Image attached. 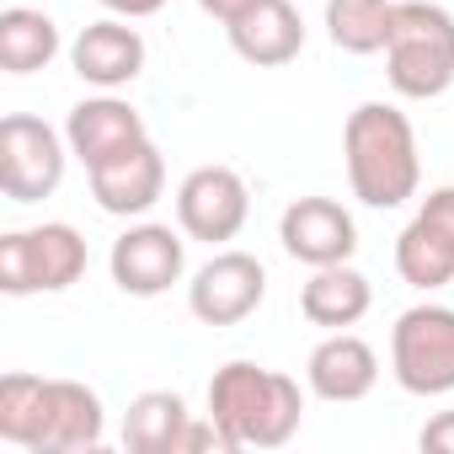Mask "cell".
Returning <instances> with one entry per match:
<instances>
[{
    "mask_svg": "<svg viewBox=\"0 0 454 454\" xmlns=\"http://www.w3.org/2000/svg\"><path fill=\"white\" fill-rule=\"evenodd\" d=\"M0 438L33 454H70L102 443V401L81 380H0Z\"/></svg>",
    "mask_w": 454,
    "mask_h": 454,
    "instance_id": "1",
    "label": "cell"
},
{
    "mask_svg": "<svg viewBox=\"0 0 454 454\" xmlns=\"http://www.w3.org/2000/svg\"><path fill=\"white\" fill-rule=\"evenodd\" d=\"M208 417L231 438V449H284L300 433L305 395L300 380L236 358L208 380Z\"/></svg>",
    "mask_w": 454,
    "mask_h": 454,
    "instance_id": "2",
    "label": "cell"
},
{
    "mask_svg": "<svg viewBox=\"0 0 454 454\" xmlns=\"http://www.w3.org/2000/svg\"><path fill=\"white\" fill-rule=\"evenodd\" d=\"M342 155H348V182L358 203L401 208L406 198H417L422 160H417V134L401 107L364 102L342 129Z\"/></svg>",
    "mask_w": 454,
    "mask_h": 454,
    "instance_id": "3",
    "label": "cell"
},
{
    "mask_svg": "<svg viewBox=\"0 0 454 454\" xmlns=\"http://www.w3.org/2000/svg\"><path fill=\"white\" fill-rule=\"evenodd\" d=\"M385 75L395 97L433 102L454 86V17L433 0H395V22L385 43Z\"/></svg>",
    "mask_w": 454,
    "mask_h": 454,
    "instance_id": "4",
    "label": "cell"
},
{
    "mask_svg": "<svg viewBox=\"0 0 454 454\" xmlns=\"http://www.w3.org/2000/svg\"><path fill=\"white\" fill-rule=\"evenodd\" d=\"M81 273H86V241L75 224H38V231L0 236V289L12 300L59 294L81 284Z\"/></svg>",
    "mask_w": 454,
    "mask_h": 454,
    "instance_id": "5",
    "label": "cell"
},
{
    "mask_svg": "<svg viewBox=\"0 0 454 454\" xmlns=\"http://www.w3.org/2000/svg\"><path fill=\"white\" fill-rule=\"evenodd\" d=\"M390 369L406 395H449L454 390V310L411 305L390 332Z\"/></svg>",
    "mask_w": 454,
    "mask_h": 454,
    "instance_id": "6",
    "label": "cell"
},
{
    "mask_svg": "<svg viewBox=\"0 0 454 454\" xmlns=\"http://www.w3.org/2000/svg\"><path fill=\"white\" fill-rule=\"evenodd\" d=\"M65 145L43 118L12 113L0 123V187L12 203H38L65 182Z\"/></svg>",
    "mask_w": 454,
    "mask_h": 454,
    "instance_id": "7",
    "label": "cell"
},
{
    "mask_svg": "<svg viewBox=\"0 0 454 454\" xmlns=\"http://www.w3.org/2000/svg\"><path fill=\"white\" fill-rule=\"evenodd\" d=\"M247 214H252V192L231 166H198L176 187V224L192 241H208V247L236 241Z\"/></svg>",
    "mask_w": 454,
    "mask_h": 454,
    "instance_id": "8",
    "label": "cell"
},
{
    "mask_svg": "<svg viewBox=\"0 0 454 454\" xmlns=\"http://www.w3.org/2000/svg\"><path fill=\"white\" fill-rule=\"evenodd\" d=\"M395 273L411 289L454 284V187H433L395 241Z\"/></svg>",
    "mask_w": 454,
    "mask_h": 454,
    "instance_id": "9",
    "label": "cell"
},
{
    "mask_svg": "<svg viewBox=\"0 0 454 454\" xmlns=\"http://www.w3.org/2000/svg\"><path fill=\"white\" fill-rule=\"evenodd\" d=\"M262 294H268V273L252 252H219L187 284V305L203 326H241L262 305Z\"/></svg>",
    "mask_w": 454,
    "mask_h": 454,
    "instance_id": "10",
    "label": "cell"
},
{
    "mask_svg": "<svg viewBox=\"0 0 454 454\" xmlns=\"http://www.w3.org/2000/svg\"><path fill=\"white\" fill-rule=\"evenodd\" d=\"M107 268H113V284H118L123 294L155 300V294H166V289L182 278L187 247H182V236L171 231V224H134V231H123V236L113 241Z\"/></svg>",
    "mask_w": 454,
    "mask_h": 454,
    "instance_id": "11",
    "label": "cell"
},
{
    "mask_svg": "<svg viewBox=\"0 0 454 454\" xmlns=\"http://www.w3.org/2000/svg\"><path fill=\"white\" fill-rule=\"evenodd\" d=\"M278 241L305 268H332L358 252V224L337 198H294L278 219Z\"/></svg>",
    "mask_w": 454,
    "mask_h": 454,
    "instance_id": "12",
    "label": "cell"
},
{
    "mask_svg": "<svg viewBox=\"0 0 454 454\" xmlns=\"http://www.w3.org/2000/svg\"><path fill=\"white\" fill-rule=\"evenodd\" d=\"M224 33H231V49L257 70H278L305 49V22L294 0H252L236 22H224Z\"/></svg>",
    "mask_w": 454,
    "mask_h": 454,
    "instance_id": "13",
    "label": "cell"
},
{
    "mask_svg": "<svg viewBox=\"0 0 454 454\" xmlns=\"http://www.w3.org/2000/svg\"><path fill=\"white\" fill-rule=\"evenodd\" d=\"M160 192H166V160H160V150L150 139L113 155V160H102V166H91V198L118 219H134V214L155 208Z\"/></svg>",
    "mask_w": 454,
    "mask_h": 454,
    "instance_id": "14",
    "label": "cell"
},
{
    "mask_svg": "<svg viewBox=\"0 0 454 454\" xmlns=\"http://www.w3.org/2000/svg\"><path fill=\"white\" fill-rule=\"evenodd\" d=\"M65 139H70V155H81V166H102L134 145H145V118L118 102V97H86L81 107H70V123H65Z\"/></svg>",
    "mask_w": 454,
    "mask_h": 454,
    "instance_id": "15",
    "label": "cell"
},
{
    "mask_svg": "<svg viewBox=\"0 0 454 454\" xmlns=\"http://www.w3.org/2000/svg\"><path fill=\"white\" fill-rule=\"evenodd\" d=\"M70 65L86 86H102V91H118L129 86L139 70H145V38L139 27L107 17V22H91L81 27V38L70 43Z\"/></svg>",
    "mask_w": 454,
    "mask_h": 454,
    "instance_id": "16",
    "label": "cell"
},
{
    "mask_svg": "<svg viewBox=\"0 0 454 454\" xmlns=\"http://www.w3.org/2000/svg\"><path fill=\"white\" fill-rule=\"evenodd\" d=\"M305 380H310V390H316L321 401L348 406V401H364V395L380 385V358H374V348H369L364 337L332 332V337L310 353Z\"/></svg>",
    "mask_w": 454,
    "mask_h": 454,
    "instance_id": "17",
    "label": "cell"
},
{
    "mask_svg": "<svg viewBox=\"0 0 454 454\" xmlns=\"http://www.w3.org/2000/svg\"><path fill=\"white\" fill-rule=\"evenodd\" d=\"M374 305V289L358 268L348 262H332V268H316V278L300 289V310L310 326H332V332H348L369 316Z\"/></svg>",
    "mask_w": 454,
    "mask_h": 454,
    "instance_id": "18",
    "label": "cell"
},
{
    "mask_svg": "<svg viewBox=\"0 0 454 454\" xmlns=\"http://www.w3.org/2000/svg\"><path fill=\"white\" fill-rule=\"evenodd\" d=\"M187 422H192V411L176 390H145L123 417V443L134 454H176Z\"/></svg>",
    "mask_w": 454,
    "mask_h": 454,
    "instance_id": "19",
    "label": "cell"
},
{
    "mask_svg": "<svg viewBox=\"0 0 454 454\" xmlns=\"http://www.w3.org/2000/svg\"><path fill=\"white\" fill-rule=\"evenodd\" d=\"M54 54H59V27L43 12H33V6L0 12V70H6V75L49 70Z\"/></svg>",
    "mask_w": 454,
    "mask_h": 454,
    "instance_id": "20",
    "label": "cell"
},
{
    "mask_svg": "<svg viewBox=\"0 0 454 454\" xmlns=\"http://www.w3.org/2000/svg\"><path fill=\"white\" fill-rule=\"evenodd\" d=\"M395 0H326V33L342 54H380L390 43Z\"/></svg>",
    "mask_w": 454,
    "mask_h": 454,
    "instance_id": "21",
    "label": "cell"
},
{
    "mask_svg": "<svg viewBox=\"0 0 454 454\" xmlns=\"http://www.w3.org/2000/svg\"><path fill=\"white\" fill-rule=\"evenodd\" d=\"M422 449H433V454H454V411H438V417L422 427Z\"/></svg>",
    "mask_w": 454,
    "mask_h": 454,
    "instance_id": "22",
    "label": "cell"
},
{
    "mask_svg": "<svg viewBox=\"0 0 454 454\" xmlns=\"http://www.w3.org/2000/svg\"><path fill=\"white\" fill-rule=\"evenodd\" d=\"M97 6H107V12H118V17H155L160 6H166V0H97Z\"/></svg>",
    "mask_w": 454,
    "mask_h": 454,
    "instance_id": "23",
    "label": "cell"
},
{
    "mask_svg": "<svg viewBox=\"0 0 454 454\" xmlns=\"http://www.w3.org/2000/svg\"><path fill=\"white\" fill-rule=\"evenodd\" d=\"M198 6H203V12H208L214 22H236V17H241V12L252 6V0H198Z\"/></svg>",
    "mask_w": 454,
    "mask_h": 454,
    "instance_id": "24",
    "label": "cell"
}]
</instances>
